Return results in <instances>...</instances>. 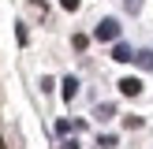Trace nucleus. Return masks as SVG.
<instances>
[{
    "mask_svg": "<svg viewBox=\"0 0 153 149\" xmlns=\"http://www.w3.org/2000/svg\"><path fill=\"white\" fill-rule=\"evenodd\" d=\"M15 37H19V45H26V41H30V34H26V26H15Z\"/></svg>",
    "mask_w": 153,
    "mask_h": 149,
    "instance_id": "11",
    "label": "nucleus"
},
{
    "mask_svg": "<svg viewBox=\"0 0 153 149\" xmlns=\"http://www.w3.org/2000/svg\"><path fill=\"white\" fill-rule=\"evenodd\" d=\"M0 149H4V138H0Z\"/></svg>",
    "mask_w": 153,
    "mask_h": 149,
    "instance_id": "14",
    "label": "nucleus"
},
{
    "mask_svg": "<svg viewBox=\"0 0 153 149\" xmlns=\"http://www.w3.org/2000/svg\"><path fill=\"white\" fill-rule=\"evenodd\" d=\"M60 7H64V11H75V7H79V0H60Z\"/></svg>",
    "mask_w": 153,
    "mask_h": 149,
    "instance_id": "13",
    "label": "nucleus"
},
{
    "mask_svg": "<svg viewBox=\"0 0 153 149\" xmlns=\"http://www.w3.org/2000/svg\"><path fill=\"white\" fill-rule=\"evenodd\" d=\"M134 63H138L142 71H153V52H149V49H142V52H134Z\"/></svg>",
    "mask_w": 153,
    "mask_h": 149,
    "instance_id": "6",
    "label": "nucleus"
},
{
    "mask_svg": "<svg viewBox=\"0 0 153 149\" xmlns=\"http://www.w3.org/2000/svg\"><path fill=\"white\" fill-rule=\"evenodd\" d=\"M112 116H116V104H97V108H94V119H97V123H108Z\"/></svg>",
    "mask_w": 153,
    "mask_h": 149,
    "instance_id": "5",
    "label": "nucleus"
},
{
    "mask_svg": "<svg viewBox=\"0 0 153 149\" xmlns=\"http://www.w3.org/2000/svg\"><path fill=\"white\" fill-rule=\"evenodd\" d=\"M123 11L127 15H138L142 11V0H123Z\"/></svg>",
    "mask_w": 153,
    "mask_h": 149,
    "instance_id": "8",
    "label": "nucleus"
},
{
    "mask_svg": "<svg viewBox=\"0 0 153 149\" xmlns=\"http://www.w3.org/2000/svg\"><path fill=\"white\" fill-rule=\"evenodd\" d=\"M60 149H82V145H79V138H64V142H60Z\"/></svg>",
    "mask_w": 153,
    "mask_h": 149,
    "instance_id": "12",
    "label": "nucleus"
},
{
    "mask_svg": "<svg viewBox=\"0 0 153 149\" xmlns=\"http://www.w3.org/2000/svg\"><path fill=\"white\" fill-rule=\"evenodd\" d=\"M97 145L101 149H116V134H97Z\"/></svg>",
    "mask_w": 153,
    "mask_h": 149,
    "instance_id": "7",
    "label": "nucleus"
},
{
    "mask_svg": "<svg viewBox=\"0 0 153 149\" xmlns=\"http://www.w3.org/2000/svg\"><path fill=\"white\" fill-rule=\"evenodd\" d=\"M60 86H64V89H60V93H64V101H75V93H79V78H71V74H67Z\"/></svg>",
    "mask_w": 153,
    "mask_h": 149,
    "instance_id": "4",
    "label": "nucleus"
},
{
    "mask_svg": "<svg viewBox=\"0 0 153 149\" xmlns=\"http://www.w3.org/2000/svg\"><path fill=\"white\" fill-rule=\"evenodd\" d=\"M123 127H127V131H134V127H142V119H138V116H123Z\"/></svg>",
    "mask_w": 153,
    "mask_h": 149,
    "instance_id": "10",
    "label": "nucleus"
},
{
    "mask_svg": "<svg viewBox=\"0 0 153 149\" xmlns=\"http://www.w3.org/2000/svg\"><path fill=\"white\" fill-rule=\"evenodd\" d=\"M116 86H120V93H123V97H138V93H142V78H134V74L120 78Z\"/></svg>",
    "mask_w": 153,
    "mask_h": 149,
    "instance_id": "2",
    "label": "nucleus"
},
{
    "mask_svg": "<svg viewBox=\"0 0 153 149\" xmlns=\"http://www.w3.org/2000/svg\"><path fill=\"white\" fill-rule=\"evenodd\" d=\"M71 45H75V49L82 52V49H86V45H90V37H86V34H75V37H71Z\"/></svg>",
    "mask_w": 153,
    "mask_h": 149,
    "instance_id": "9",
    "label": "nucleus"
},
{
    "mask_svg": "<svg viewBox=\"0 0 153 149\" xmlns=\"http://www.w3.org/2000/svg\"><path fill=\"white\" fill-rule=\"evenodd\" d=\"M94 37L97 41H120V22L116 19H101L94 26Z\"/></svg>",
    "mask_w": 153,
    "mask_h": 149,
    "instance_id": "1",
    "label": "nucleus"
},
{
    "mask_svg": "<svg viewBox=\"0 0 153 149\" xmlns=\"http://www.w3.org/2000/svg\"><path fill=\"white\" fill-rule=\"evenodd\" d=\"M112 60H116V63H131V60H134V52H131V45H123V41H116V45H112Z\"/></svg>",
    "mask_w": 153,
    "mask_h": 149,
    "instance_id": "3",
    "label": "nucleus"
}]
</instances>
